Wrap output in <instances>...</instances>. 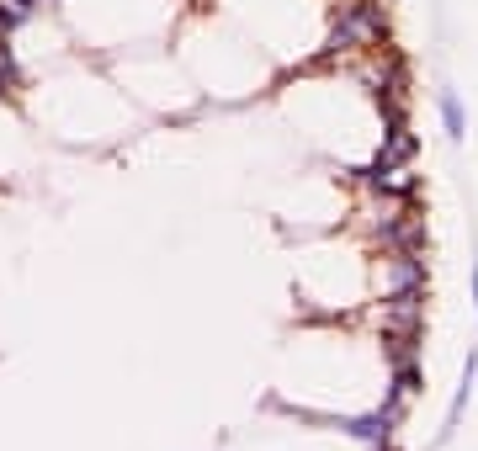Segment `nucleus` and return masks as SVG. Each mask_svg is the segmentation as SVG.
Instances as JSON below:
<instances>
[{"label": "nucleus", "instance_id": "nucleus-1", "mask_svg": "<svg viewBox=\"0 0 478 451\" xmlns=\"http://www.w3.org/2000/svg\"><path fill=\"white\" fill-rule=\"evenodd\" d=\"M382 37H388V11H382V0H341V16H335L330 43H324V59L356 54V48H378Z\"/></svg>", "mask_w": 478, "mask_h": 451}, {"label": "nucleus", "instance_id": "nucleus-2", "mask_svg": "<svg viewBox=\"0 0 478 451\" xmlns=\"http://www.w3.org/2000/svg\"><path fill=\"white\" fill-rule=\"evenodd\" d=\"M425 287H410V292H388L382 298V334H420V324H425Z\"/></svg>", "mask_w": 478, "mask_h": 451}, {"label": "nucleus", "instance_id": "nucleus-3", "mask_svg": "<svg viewBox=\"0 0 478 451\" xmlns=\"http://www.w3.org/2000/svg\"><path fill=\"white\" fill-rule=\"evenodd\" d=\"M378 287H382V298H388V292L425 287V261H420V250H388V261H382V271H378Z\"/></svg>", "mask_w": 478, "mask_h": 451}, {"label": "nucleus", "instance_id": "nucleus-4", "mask_svg": "<svg viewBox=\"0 0 478 451\" xmlns=\"http://www.w3.org/2000/svg\"><path fill=\"white\" fill-rule=\"evenodd\" d=\"M414 159V133L404 128V118H393V128H388V138H382L378 159L367 165V170H393V165H410Z\"/></svg>", "mask_w": 478, "mask_h": 451}, {"label": "nucleus", "instance_id": "nucleus-5", "mask_svg": "<svg viewBox=\"0 0 478 451\" xmlns=\"http://www.w3.org/2000/svg\"><path fill=\"white\" fill-rule=\"evenodd\" d=\"M378 240H382V250H420V244H425V218H414V212L404 208Z\"/></svg>", "mask_w": 478, "mask_h": 451}, {"label": "nucleus", "instance_id": "nucleus-6", "mask_svg": "<svg viewBox=\"0 0 478 451\" xmlns=\"http://www.w3.org/2000/svg\"><path fill=\"white\" fill-rule=\"evenodd\" d=\"M367 186H372V191H388V197H404V202H410L414 191H420V176H414L410 165H393V170H367Z\"/></svg>", "mask_w": 478, "mask_h": 451}, {"label": "nucleus", "instance_id": "nucleus-7", "mask_svg": "<svg viewBox=\"0 0 478 451\" xmlns=\"http://www.w3.org/2000/svg\"><path fill=\"white\" fill-rule=\"evenodd\" d=\"M393 420H399V415H388V409H378V415H361V420H346V430L356 436V441H367V446H388V436H393Z\"/></svg>", "mask_w": 478, "mask_h": 451}, {"label": "nucleus", "instance_id": "nucleus-8", "mask_svg": "<svg viewBox=\"0 0 478 451\" xmlns=\"http://www.w3.org/2000/svg\"><path fill=\"white\" fill-rule=\"evenodd\" d=\"M436 107H442L446 138H452V144H463V138H468V118H463V101H457V90H442V96H436Z\"/></svg>", "mask_w": 478, "mask_h": 451}, {"label": "nucleus", "instance_id": "nucleus-9", "mask_svg": "<svg viewBox=\"0 0 478 451\" xmlns=\"http://www.w3.org/2000/svg\"><path fill=\"white\" fill-rule=\"evenodd\" d=\"M473 313H478V266H473Z\"/></svg>", "mask_w": 478, "mask_h": 451}, {"label": "nucleus", "instance_id": "nucleus-10", "mask_svg": "<svg viewBox=\"0 0 478 451\" xmlns=\"http://www.w3.org/2000/svg\"><path fill=\"white\" fill-rule=\"evenodd\" d=\"M37 5H48V0H37Z\"/></svg>", "mask_w": 478, "mask_h": 451}]
</instances>
